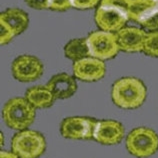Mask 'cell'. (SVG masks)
Here are the masks:
<instances>
[{
  "mask_svg": "<svg viewBox=\"0 0 158 158\" xmlns=\"http://www.w3.org/2000/svg\"><path fill=\"white\" fill-rule=\"evenodd\" d=\"M147 88L136 77H122L116 80L111 88V98L119 108L126 110L139 108L146 100Z\"/></svg>",
  "mask_w": 158,
  "mask_h": 158,
  "instance_id": "6da1fadb",
  "label": "cell"
},
{
  "mask_svg": "<svg viewBox=\"0 0 158 158\" xmlns=\"http://www.w3.org/2000/svg\"><path fill=\"white\" fill-rule=\"evenodd\" d=\"M36 110L25 97L9 99L2 108V118L6 125L14 130H25L34 122Z\"/></svg>",
  "mask_w": 158,
  "mask_h": 158,
  "instance_id": "7a4b0ae2",
  "label": "cell"
},
{
  "mask_svg": "<svg viewBox=\"0 0 158 158\" xmlns=\"http://www.w3.org/2000/svg\"><path fill=\"white\" fill-rule=\"evenodd\" d=\"M126 148L137 158H148L158 150V135L149 127H137L126 137Z\"/></svg>",
  "mask_w": 158,
  "mask_h": 158,
  "instance_id": "3957f363",
  "label": "cell"
},
{
  "mask_svg": "<svg viewBox=\"0 0 158 158\" xmlns=\"http://www.w3.org/2000/svg\"><path fill=\"white\" fill-rule=\"evenodd\" d=\"M46 149L44 136L38 131L25 129L15 133L11 140V150L19 158H38Z\"/></svg>",
  "mask_w": 158,
  "mask_h": 158,
  "instance_id": "277c9868",
  "label": "cell"
},
{
  "mask_svg": "<svg viewBox=\"0 0 158 158\" xmlns=\"http://www.w3.org/2000/svg\"><path fill=\"white\" fill-rule=\"evenodd\" d=\"M90 56L102 61L112 59L120 51L116 33L97 30L87 36Z\"/></svg>",
  "mask_w": 158,
  "mask_h": 158,
  "instance_id": "5b68a950",
  "label": "cell"
},
{
  "mask_svg": "<svg viewBox=\"0 0 158 158\" xmlns=\"http://www.w3.org/2000/svg\"><path fill=\"white\" fill-rule=\"evenodd\" d=\"M97 120L91 117L72 116L62 120L60 133L64 138L73 140L93 139V133Z\"/></svg>",
  "mask_w": 158,
  "mask_h": 158,
  "instance_id": "8992f818",
  "label": "cell"
},
{
  "mask_svg": "<svg viewBox=\"0 0 158 158\" xmlns=\"http://www.w3.org/2000/svg\"><path fill=\"white\" fill-rule=\"evenodd\" d=\"M44 66L38 58L32 55H20L11 64L13 77L20 82H32L41 77Z\"/></svg>",
  "mask_w": 158,
  "mask_h": 158,
  "instance_id": "52a82bcc",
  "label": "cell"
},
{
  "mask_svg": "<svg viewBox=\"0 0 158 158\" xmlns=\"http://www.w3.org/2000/svg\"><path fill=\"white\" fill-rule=\"evenodd\" d=\"M128 15L126 12L113 6L99 4L94 14V20L100 30L117 33L125 27Z\"/></svg>",
  "mask_w": 158,
  "mask_h": 158,
  "instance_id": "ba28073f",
  "label": "cell"
},
{
  "mask_svg": "<svg viewBox=\"0 0 158 158\" xmlns=\"http://www.w3.org/2000/svg\"><path fill=\"white\" fill-rule=\"evenodd\" d=\"M72 71L74 77L79 80L95 82L104 77L106 66L104 61L89 56L74 62Z\"/></svg>",
  "mask_w": 158,
  "mask_h": 158,
  "instance_id": "9c48e42d",
  "label": "cell"
},
{
  "mask_svg": "<svg viewBox=\"0 0 158 158\" xmlns=\"http://www.w3.org/2000/svg\"><path fill=\"white\" fill-rule=\"evenodd\" d=\"M125 135L122 123L112 119L97 120L93 133V139L103 145L120 143Z\"/></svg>",
  "mask_w": 158,
  "mask_h": 158,
  "instance_id": "30bf717a",
  "label": "cell"
},
{
  "mask_svg": "<svg viewBox=\"0 0 158 158\" xmlns=\"http://www.w3.org/2000/svg\"><path fill=\"white\" fill-rule=\"evenodd\" d=\"M146 33L143 29L137 27L122 28L116 33L120 50L128 53L142 52Z\"/></svg>",
  "mask_w": 158,
  "mask_h": 158,
  "instance_id": "8fae6325",
  "label": "cell"
},
{
  "mask_svg": "<svg viewBox=\"0 0 158 158\" xmlns=\"http://www.w3.org/2000/svg\"><path fill=\"white\" fill-rule=\"evenodd\" d=\"M46 86L52 92L55 99H67L75 94L77 90L75 78L64 72L52 76Z\"/></svg>",
  "mask_w": 158,
  "mask_h": 158,
  "instance_id": "7c38bea8",
  "label": "cell"
},
{
  "mask_svg": "<svg viewBox=\"0 0 158 158\" xmlns=\"http://www.w3.org/2000/svg\"><path fill=\"white\" fill-rule=\"evenodd\" d=\"M158 13V0H131L128 18L143 25Z\"/></svg>",
  "mask_w": 158,
  "mask_h": 158,
  "instance_id": "4fadbf2b",
  "label": "cell"
},
{
  "mask_svg": "<svg viewBox=\"0 0 158 158\" xmlns=\"http://www.w3.org/2000/svg\"><path fill=\"white\" fill-rule=\"evenodd\" d=\"M25 98L35 109L49 108L53 105L55 97L46 85H37L28 88Z\"/></svg>",
  "mask_w": 158,
  "mask_h": 158,
  "instance_id": "5bb4252c",
  "label": "cell"
},
{
  "mask_svg": "<svg viewBox=\"0 0 158 158\" xmlns=\"http://www.w3.org/2000/svg\"><path fill=\"white\" fill-rule=\"evenodd\" d=\"M0 19L5 21L13 29L16 35L21 34L25 31L29 24L28 14L19 8H8L5 11L1 12Z\"/></svg>",
  "mask_w": 158,
  "mask_h": 158,
  "instance_id": "9a60e30c",
  "label": "cell"
},
{
  "mask_svg": "<svg viewBox=\"0 0 158 158\" xmlns=\"http://www.w3.org/2000/svg\"><path fill=\"white\" fill-rule=\"evenodd\" d=\"M64 55L74 62L89 57L90 51L86 38H74L64 46Z\"/></svg>",
  "mask_w": 158,
  "mask_h": 158,
  "instance_id": "2e32d148",
  "label": "cell"
},
{
  "mask_svg": "<svg viewBox=\"0 0 158 158\" xmlns=\"http://www.w3.org/2000/svg\"><path fill=\"white\" fill-rule=\"evenodd\" d=\"M142 52L147 56L158 57V30L146 33Z\"/></svg>",
  "mask_w": 158,
  "mask_h": 158,
  "instance_id": "e0dca14e",
  "label": "cell"
},
{
  "mask_svg": "<svg viewBox=\"0 0 158 158\" xmlns=\"http://www.w3.org/2000/svg\"><path fill=\"white\" fill-rule=\"evenodd\" d=\"M15 36L16 34L13 31V29L8 25L5 21L0 19V43H1V45L9 43Z\"/></svg>",
  "mask_w": 158,
  "mask_h": 158,
  "instance_id": "ac0fdd59",
  "label": "cell"
},
{
  "mask_svg": "<svg viewBox=\"0 0 158 158\" xmlns=\"http://www.w3.org/2000/svg\"><path fill=\"white\" fill-rule=\"evenodd\" d=\"M99 3H100V0H71L72 7L78 10L91 9L97 6Z\"/></svg>",
  "mask_w": 158,
  "mask_h": 158,
  "instance_id": "d6986e66",
  "label": "cell"
},
{
  "mask_svg": "<svg viewBox=\"0 0 158 158\" xmlns=\"http://www.w3.org/2000/svg\"><path fill=\"white\" fill-rule=\"evenodd\" d=\"M131 2V0H100V5L113 6L118 9L126 12L128 15V7Z\"/></svg>",
  "mask_w": 158,
  "mask_h": 158,
  "instance_id": "ffe728a7",
  "label": "cell"
},
{
  "mask_svg": "<svg viewBox=\"0 0 158 158\" xmlns=\"http://www.w3.org/2000/svg\"><path fill=\"white\" fill-rule=\"evenodd\" d=\"M71 7V0H49V9L53 11H66Z\"/></svg>",
  "mask_w": 158,
  "mask_h": 158,
  "instance_id": "44dd1931",
  "label": "cell"
},
{
  "mask_svg": "<svg viewBox=\"0 0 158 158\" xmlns=\"http://www.w3.org/2000/svg\"><path fill=\"white\" fill-rule=\"evenodd\" d=\"M24 1L28 6L37 10L49 9V0H24Z\"/></svg>",
  "mask_w": 158,
  "mask_h": 158,
  "instance_id": "7402d4cb",
  "label": "cell"
},
{
  "mask_svg": "<svg viewBox=\"0 0 158 158\" xmlns=\"http://www.w3.org/2000/svg\"><path fill=\"white\" fill-rule=\"evenodd\" d=\"M144 28H147L150 31H155L158 29V13L154 15L151 19H149L147 22H145L143 25Z\"/></svg>",
  "mask_w": 158,
  "mask_h": 158,
  "instance_id": "603a6c76",
  "label": "cell"
},
{
  "mask_svg": "<svg viewBox=\"0 0 158 158\" xmlns=\"http://www.w3.org/2000/svg\"><path fill=\"white\" fill-rule=\"evenodd\" d=\"M0 158H19L14 152L12 151H4L0 152Z\"/></svg>",
  "mask_w": 158,
  "mask_h": 158,
  "instance_id": "cb8c5ba5",
  "label": "cell"
}]
</instances>
